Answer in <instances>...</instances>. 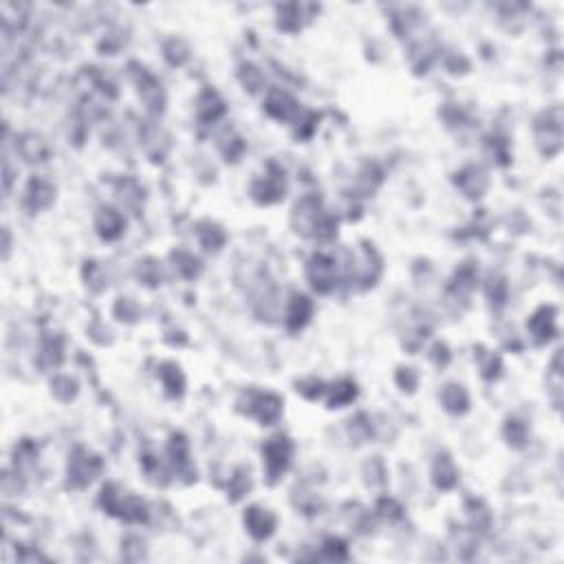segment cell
<instances>
[{
    "instance_id": "obj_1",
    "label": "cell",
    "mask_w": 564,
    "mask_h": 564,
    "mask_svg": "<svg viewBox=\"0 0 564 564\" xmlns=\"http://www.w3.org/2000/svg\"><path fill=\"white\" fill-rule=\"evenodd\" d=\"M99 469H102V463L97 456H93L84 450H78L69 463V483L73 487H84L97 476Z\"/></svg>"
},
{
    "instance_id": "obj_2",
    "label": "cell",
    "mask_w": 564,
    "mask_h": 564,
    "mask_svg": "<svg viewBox=\"0 0 564 564\" xmlns=\"http://www.w3.org/2000/svg\"><path fill=\"white\" fill-rule=\"evenodd\" d=\"M247 403H249L247 414L256 416V419L263 423H274L282 412V401L276 395H269V392H249Z\"/></svg>"
},
{
    "instance_id": "obj_3",
    "label": "cell",
    "mask_w": 564,
    "mask_h": 564,
    "mask_svg": "<svg viewBox=\"0 0 564 564\" xmlns=\"http://www.w3.org/2000/svg\"><path fill=\"white\" fill-rule=\"evenodd\" d=\"M265 463H267V474L271 480H276L289 465V456H291V443L287 438H271V441L265 445Z\"/></svg>"
},
{
    "instance_id": "obj_4",
    "label": "cell",
    "mask_w": 564,
    "mask_h": 564,
    "mask_svg": "<svg viewBox=\"0 0 564 564\" xmlns=\"http://www.w3.org/2000/svg\"><path fill=\"white\" fill-rule=\"evenodd\" d=\"M309 278L320 294L331 291L333 285H336V263H333V258L327 254L313 256L311 265H309Z\"/></svg>"
},
{
    "instance_id": "obj_5",
    "label": "cell",
    "mask_w": 564,
    "mask_h": 564,
    "mask_svg": "<svg viewBox=\"0 0 564 564\" xmlns=\"http://www.w3.org/2000/svg\"><path fill=\"white\" fill-rule=\"evenodd\" d=\"M245 525L249 529V534H252L256 540H265L274 534L276 518L265 509L252 507V509H247V514H245Z\"/></svg>"
},
{
    "instance_id": "obj_6",
    "label": "cell",
    "mask_w": 564,
    "mask_h": 564,
    "mask_svg": "<svg viewBox=\"0 0 564 564\" xmlns=\"http://www.w3.org/2000/svg\"><path fill=\"white\" fill-rule=\"evenodd\" d=\"M254 194L260 203H274L280 196H285V174L276 172L265 176L263 181H258L254 185Z\"/></svg>"
},
{
    "instance_id": "obj_7",
    "label": "cell",
    "mask_w": 564,
    "mask_h": 564,
    "mask_svg": "<svg viewBox=\"0 0 564 564\" xmlns=\"http://www.w3.org/2000/svg\"><path fill=\"white\" fill-rule=\"evenodd\" d=\"M97 232L102 238L113 240L124 232V218L119 212H115L113 207H102L97 214Z\"/></svg>"
},
{
    "instance_id": "obj_8",
    "label": "cell",
    "mask_w": 564,
    "mask_h": 564,
    "mask_svg": "<svg viewBox=\"0 0 564 564\" xmlns=\"http://www.w3.org/2000/svg\"><path fill=\"white\" fill-rule=\"evenodd\" d=\"M51 198H54V187H51L47 181L43 179H34L29 183V190H27V207L29 210H40V207H45L51 203Z\"/></svg>"
},
{
    "instance_id": "obj_9",
    "label": "cell",
    "mask_w": 564,
    "mask_h": 564,
    "mask_svg": "<svg viewBox=\"0 0 564 564\" xmlns=\"http://www.w3.org/2000/svg\"><path fill=\"white\" fill-rule=\"evenodd\" d=\"M267 113L276 119H289L291 115L296 113V102L291 99L287 93L282 91H274L267 97Z\"/></svg>"
},
{
    "instance_id": "obj_10",
    "label": "cell",
    "mask_w": 564,
    "mask_h": 564,
    "mask_svg": "<svg viewBox=\"0 0 564 564\" xmlns=\"http://www.w3.org/2000/svg\"><path fill=\"white\" fill-rule=\"evenodd\" d=\"M311 302L309 298L305 296H294V300H291V307H289V316H287V322H289V327L291 329H300V327H305L309 318H311Z\"/></svg>"
},
{
    "instance_id": "obj_11",
    "label": "cell",
    "mask_w": 564,
    "mask_h": 564,
    "mask_svg": "<svg viewBox=\"0 0 564 564\" xmlns=\"http://www.w3.org/2000/svg\"><path fill=\"white\" fill-rule=\"evenodd\" d=\"M223 113H225V106L221 97H218L214 91L203 93L201 99H198V117L203 121H214L216 117H221Z\"/></svg>"
},
{
    "instance_id": "obj_12",
    "label": "cell",
    "mask_w": 564,
    "mask_h": 564,
    "mask_svg": "<svg viewBox=\"0 0 564 564\" xmlns=\"http://www.w3.org/2000/svg\"><path fill=\"white\" fill-rule=\"evenodd\" d=\"M434 483L441 489H450L456 483V467L447 456H438L434 465Z\"/></svg>"
},
{
    "instance_id": "obj_13",
    "label": "cell",
    "mask_w": 564,
    "mask_h": 564,
    "mask_svg": "<svg viewBox=\"0 0 564 564\" xmlns=\"http://www.w3.org/2000/svg\"><path fill=\"white\" fill-rule=\"evenodd\" d=\"M31 148V152L25 156L27 161H45L49 156V145L36 137V134H25L23 139H20V152H27Z\"/></svg>"
},
{
    "instance_id": "obj_14",
    "label": "cell",
    "mask_w": 564,
    "mask_h": 564,
    "mask_svg": "<svg viewBox=\"0 0 564 564\" xmlns=\"http://www.w3.org/2000/svg\"><path fill=\"white\" fill-rule=\"evenodd\" d=\"M443 403L450 412H465L467 410V395L461 386H447L443 390Z\"/></svg>"
},
{
    "instance_id": "obj_15",
    "label": "cell",
    "mask_w": 564,
    "mask_h": 564,
    "mask_svg": "<svg viewBox=\"0 0 564 564\" xmlns=\"http://www.w3.org/2000/svg\"><path fill=\"white\" fill-rule=\"evenodd\" d=\"M551 313H553L551 309H542L529 322V327H531V331H534V336L538 340L551 338V333H553V318H551Z\"/></svg>"
},
{
    "instance_id": "obj_16",
    "label": "cell",
    "mask_w": 564,
    "mask_h": 564,
    "mask_svg": "<svg viewBox=\"0 0 564 564\" xmlns=\"http://www.w3.org/2000/svg\"><path fill=\"white\" fill-rule=\"evenodd\" d=\"M355 395H357V390H355V384H351V381H342V384H338V386H333V392H331L329 403H331V406H336V408H340V406L353 401V399H355Z\"/></svg>"
},
{
    "instance_id": "obj_17",
    "label": "cell",
    "mask_w": 564,
    "mask_h": 564,
    "mask_svg": "<svg viewBox=\"0 0 564 564\" xmlns=\"http://www.w3.org/2000/svg\"><path fill=\"white\" fill-rule=\"evenodd\" d=\"M161 377H163L165 388L170 390V395H181L183 377H181V373H179V368L174 366V364H165L163 371H161Z\"/></svg>"
},
{
    "instance_id": "obj_18",
    "label": "cell",
    "mask_w": 564,
    "mask_h": 564,
    "mask_svg": "<svg viewBox=\"0 0 564 564\" xmlns=\"http://www.w3.org/2000/svg\"><path fill=\"white\" fill-rule=\"evenodd\" d=\"M172 258H174L176 267H179V271H181L185 278H194L198 274V269H201V267H198V260L194 256H190V254H185V252L172 254Z\"/></svg>"
},
{
    "instance_id": "obj_19",
    "label": "cell",
    "mask_w": 564,
    "mask_h": 564,
    "mask_svg": "<svg viewBox=\"0 0 564 564\" xmlns=\"http://www.w3.org/2000/svg\"><path fill=\"white\" fill-rule=\"evenodd\" d=\"M62 360V349H60V342L51 340L49 344H45L43 353H40V364L43 366H58Z\"/></svg>"
},
{
    "instance_id": "obj_20",
    "label": "cell",
    "mask_w": 564,
    "mask_h": 564,
    "mask_svg": "<svg viewBox=\"0 0 564 564\" xmlns=\"http://www.w3.org/2000/svg\"><path fill=\"white\" fill-rule=\"evenodd\" d=\"M201 243L205 245V249H221V245L225 243V234L218 227H210L207 234L201 229Z\"/></svg>"
},
{
    "instance_id": "obj_21",
    "label": "cell",
    "mask_w": 564,
    "mask_h": 564,
    "mask_svg": "<svg viewBox=\"0 0 564 564\" xmlns=\"http://www.w3.org/2000/svg\"><path fill=\"white\" fill-rule=\"evenodd\" d=\"M325 553H327L329 558L344 560V558H346V547H344V542H342V540H327Z\"/></svg>"
},
{
    "instance_id": "obj_22",
    "label": "cell",
    "mask_w": 564,
    "mask_h": 564,
    "mask_svg": "<svg viewBox=\"0 0 564 564\" xmlns=\"http://www.w3.org/2000/svg\"><path fill=\"white\" fill-rule=\"evenodd\" d=\"M249 489V478H245V476H240V474H236L234 478H232V498L236 500V498H240L243 496L245 492Z\"/></svg>"
},
{
    "instance_id": "obj_23",
    "label": "cell",
    "mask_w": 564,
    "mask_h": 564,
    "mask_svg": "<svg viewBox=\"0 0 564 564\" xmlns=\"http://www.w3.org/2000/svg\"><path fill=\"white\" fill-rule=\"evenodd\" d=\"M397 379H399L401 386H408V390H412V386L416 384V377H414L412 368H406V373L401 371L399 375H397Z\"/></svg>"
}]
</instances>
